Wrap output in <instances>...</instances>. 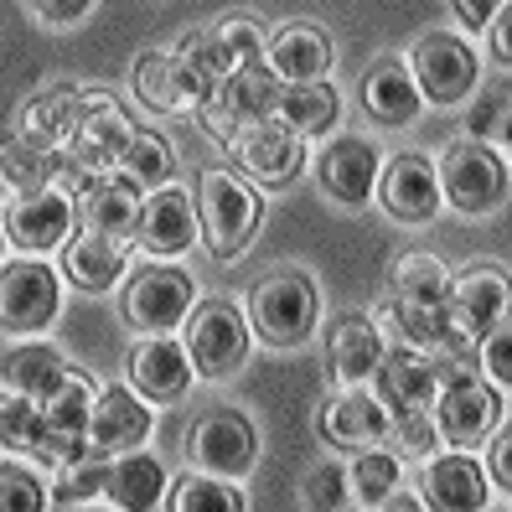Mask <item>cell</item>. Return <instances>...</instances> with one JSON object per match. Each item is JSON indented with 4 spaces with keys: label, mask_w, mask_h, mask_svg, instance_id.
<instances>
[{
    "label": "cell",
    "mask_w": 512,
    "mask_h": 512,
    "mask_svg": "<svg viewBox=\"0 0 512 512\" xmlns=\"http://www.w3.org/2000/svg\"><path fill=\"white\" fill-rule=\"evenodd\" d=\"M259 218H264V207H259V197H254V187L244 182V176H233L223 166L197 176V228H202L213 259L244 254L254 244V233H259Z\"/></svg>",
    "instance_id": "cell-1"
},
{
    "label": "cell",
    "mask_w": 512,
    "mask_h": 512,
    "mask_svg": "<svg viewBox=\"0 0 512 512\" xmlns=\"http://www.w3.org/2000/svg\"><path fill=\"white\" fill-rule=\"evenodd\" d=\"M249 321L259 331L264 347H306L311 331L321 321V295H316V280L300 275V269H275L254 285V300H249Z\"/></svg>",
    "instance_id": "cell-2"
},
{
    "label": "cell",
    "mask_w": 512,
    "mask_h": 512,
    "mask_svg": "<svg viewBox=\"0 0 512 512\" xmlns=\"http://www.w3.org/2000/svg\"><path fill=\"white\" fill-rule=\"evenodd\" d=\"M280 94H285V83L275 78V68H269V63H244V68H233L192 114H197V125L213 135V140H228L238 125L275 119Z\"/></svg>",
    "instance_id": "cell-3"
},
{
    "label": "cell",
    "mask_w": 512,
    "mask_h": 512,
    "mask_svg": "<svg viewBox=\"0 0 512 512\" xmlns=\"http://www.w3.org/2000/svg\"><path fill=\"white\" fill-rule=\"evenodd\" d=\"M435 182H440V202H450L456 213L481 218V213H497L507 202V161L481 140H466V145H450L440 156Z\"/></svg>",
    "instance_id": "cell-4"
},
{
    "label": "cell",
    "mask_w": 512,
    "mask_h": 512,
    "mask_svg": "<svg viewBox=\"0 0 512 512\" xmlns=\"http://www.w3.org/2000/svg\"><path fill=\"white\" fill-rule=\"evenodd\" d=\"M435 435L450 440L456 450L481 445L497 425H502V399L487 378L476 373H440L435 383Z\"/></svg>",
    "instance_id": "cell-5"
},
{
    "label": "cell",
    "mask_w": 512,
    "mask_h": 512,
    "mask_svg": "<svg viewBox=\"0 0 512 512\" xmlns=\"http://www.w3.org/2000/svg\"><path fill=\"white\" fill-rule=\"evenodd\" d=\"M187 357H192V373L197 378H228L244 368L249 357V321L238 306L228 300H202V306L187 311Z\"/></svg>",
    "instance_id": "cell-6"
},
{
    "label": "cell",
    "mask_w": 512,
    "mask_h": 512,
    "mask_svg": "<svg viewBox=\"0 0 512 512\" xmlns=\"http://www.w3.org/2000/svg\"><path fill=\"white\" fill-rule=\"evenodd\" d=\"M233 166L259 187H290L306 171V140L295 130H285L280 119H259V125H238L228 140Z\"/></svg>",
    "instance_id": "cell-7"
},
{
    "label": "cell",
    "mask_w": 512,
    "mask_h": 512,
    "mask_svg": "<svg viewBox=\"0 0 512 512\" xmlns=\"http://www.w3.org/2000/svg\"><path fill=\"white\" fill-rule=\"evenodd\" d=\"M192 275L187 269H176V264H145L130 275L125 285V321L135 331H150V337H166V331H176L187 321L192 311Z\"/></svg>",
    "instance_id": "cell-8"
},
{
    "label": "cell",
    "mask_w": 512,
    "mask_h": 512,
    "mask_svg": "<svg viewBox=\"0 0 512 512\" xmlns=\"http://www.w3.org/2000/svg\"><path fill=\"white\" fill-rule=\"evenodd\" d=\"M187 456L197 471L207 476H249L254 461H259V430H254V419L249 414H238V409H213V414H202L192 435H187Z\"/></svg>",
    "instance_id": "cell-9"
},
{
    "label": "cell",
    "mask_w": 512,
    "mask_h": 512,
    "mask_svg": "<svg viewBox=\"0 0 512 512\" xmlns=\"http://www.w3.org/2000/svg\"><path fill=\"white\" fill-rule=\"evenodd\" d=\"M57 306H63V290L42 259L0 264V331H16V337L47 331Z\"/></svg>",
    "instance_id": "cell-10"
},
{
    "label": "cell",
    "mask_w": 512,
    "mask_h": 512,
    "mask_svg": "<svg viewBox=\"0 0 512 512\" xmlns=\"http://www.w3.org/2000/svg\"><path fill=\"white\" fill-rule=\"evenodd\" d=\"M409 78L419 88V99L461 104L476 88V52L466 42H456L450 32H425L409 52Z\"/></svg>",
    "instance_id": "cell-11"
},
{
    "label": "cell",
    "mask_w": 512,
    "mask_h": 512,
    "mask_svg": "<svg viewBox=\"0 0 512 512\" xmlns=\"http://www.w3.org/2000/svg\"><path fill=\"white\" fill-rule=\"evenodd\" d=\"M88 409H94V383H88V373H68L63 388L42 399L37 456L47 466H68V461L88 456Z\"/></svg>",
    "instance_id": "cell-12"
},
{
    "label": "cell",
    "mask_w": 512,
    "mask_h": 512,
    "mask_svg": "<svg viewBox=\"0 0 512 512\" xmlns=\"http://www.w3.org/2000/svg\"><path fill=\"white\" fill-rule=\"evenodd\" d=\"M378 202H383V213L404 228L435 223V213H440L435 161H425L419 150H399L394 161H383L378 166Z\"/></svg>",
    "instance_id": "cell-13"
},
{
    "label": "cell",
    "mask_w": 512,
    "mask_h": 512,
    "mask_svg": "<svg viewBox=\"0 0 512 512\" xmlns=\"http://www.w3.org/2000/svg\"><path fill=\"white\" fill-rule=\"evenodd\" d=\"M130 135H135V130H130V119L119 114V104H114L109 94H99L94 109H88L78 125H73V135L63 140V166H68V171H94V176H104V171L119 166Z\"/></svg>",
    "instance_id": "cell-14"
},
{
    "label": "cell",
    "mask_w": 512,
    "mask_h": 512,
    "mask_svg": "<svg viewBox=\"0 0 512 512\" xmlns=\"http://www.w3.org/2000/svg\"><path fill=\"white\" fill-rule=\"evenodd\" d=\"M135 238H140V249L145 254H156V259H176V254H187L202 228H197V202L187 192H176L171 182L156 187V192H145L140 197V218H135Z\"/></svg>",
    "instance_id": "cell-15"
},
{
    "label": "cell",
    "mask_w": 512,
    "mask_h": 512,
    "mask_svg": "<svg viewBox=\"0 0 512 512\" xmlns=\"http://www.w3.org/2000/svg\"><path fill=\"white\" fill-rule=\"evenodd\" d=\"M73 213L83 218V228H94L104 238H130L135 218H140V187L130 176H94V171H73Z\"/></svg>",
    "instance_id": "cell-16"
},
{
    "label": "cell",
    "mask_w": 512,
    "mask_h": 512,
    "mask_svg": "<svg viewBox=\"0 0 512 512\" xmlns=\"http://www.w3.org/2000/svg\"><path fill=\"white\" fill-rule=\"evenodd\" d=\"M192 378V357L176 337H145L130 347V388L145 404H182Z\"/></svg>",
    "instance_id": "cell-17"
},
{
    "label": "cell",
    "mask_w": 512,
    "mask_h": 512,
    "mask_svg": "<svg viewBox=\"0 0 512 512\" xmlns=\"http://www.w3.org/2000/svg\"><path fill=\"white\" fill-rule=\"evenodd\" d=\"M150 425H156V419H150V404L135 394V388L114 383L94 399V409H88V450H94V456H125V450L145 445Z\"/></svg>",
    "instance_id": "cell-18"
},
{
    "label": "cell",
    "mask_w": 512,
    "mask_h": 512,
    "mask_svg": "<svg viewBox=\"0 0 512 512\" xmlns=\"http://www.w3.org/2000/svg\"><path fill=\"white\" fill-rule=\"evenodd\" d=\"M73 197L68 192H32V197H11L6 207V238L26 254H47V249H63L68 233H73Z\"/></svg>",
    "instance_id": "cell-19"
},
{
    "label": "cell",
    "mask_w": 512,
    "mask_h": 512,
    "mask_svg": "<svg viewBox=\"0 0 512 512\" xmlns=\"http://www.w3.org/2000/svg\"><path fill=\"white\" fill-rule=\"evenodd\" d=\"M378 166L383 156L368 145V140H357V135H342V140H331L321 156H316V182L331 202H342V207H363L378 187Z\"/></svg>",
    "instance_id": "cell-20"
},
{
    "label": "cell",
    "mask_w": 512,
    "mask_h": 512,
    "mask_svg": "<svg viewBox=\"0 0 512 512\" xmlns=\"http://www.w3.org/2000/svg\"><path fill=\"white\" fill-rule=\"evenodd\" d=\"M213 88H207L176 52H145L135 63V99L150 114H192Z\"/></svg>",
    "instance_id": "cell-21"
},
{
    "label": "cell",
    "mask_w": 512,
    "mask_h": 512,
    "mask_svg": "<svg viewBox=\"0 0 512 512\" xmlns=\"http://www.w3.org/2000/svg\"><path fill=\"white\" fill-rule=\"evenodd\" d=\"M331 37L311 21H285L264 37V63L275 68L280 83H311L331 73Z\"/></svg>",
    "instance_id": "cell-22"
},
{
    "label": "cell",
    "mask_w": 512,
    "mask_h": 512,
    "mask_svg": "<svg viewBox=\"0 0 512 512\" xmlns=\"http://www.w3.org/2000/svg\"><path fill=\"white\" fill-rule=\"evenodd\" d=\"M507 311V275L502 269H471L445 290V321L456 337H487Z\"/></svg>",
    "instance_id": "cell-23"
},
{
    "label": "cell",
    "mask_w": 512,
    "mask_h": 512,
    "mask_svg": "<svg viewBox=\"0 0 512 512\" xmlns=\"http://www.w3.org/2000/svg\"><path fill=\"white\" fill-rule=\"evenodd\" d=\"M94 99L99 94H83L78 83H52V88H42L37 99H26V109H21V119H16V135L21 140H32V145H47V150H63V140L73 135V125L94 109Z\"/></svg>",
    "instance_id": "cell-24"
},
{
    "label": "cell",
    "mask_w": 512,
    "mask_h": 512,
    "mask_svg": "<svg viewBox=\"0 0 512 512\" xmlns=\"http://www.w3.org/2000/svg\"><path fill=\"white\" fill-rule=\"evenodd\" d=\"M368 378H373V399L388 414H404V409H430L435 404L440 368H430L425 357H414V347H399V352H383Z\"/></svg>",
    "instance_id": "cell-25"
},
{
    "label": "cell",
    "mask_w": 512,
    "mask_h": 512,
    "mask_svg": "<svg viewBox=\"0 0 512 512\" xmlns=\"http://www.w3.org/2000/svg\"><path fill=\"white\" fill-rule=\"evenodd\" d=\"M316 430H321V440L342 445V450H363V445H378V440H383L388 409H383L373 394H357V388H347V394H337V399L321 404Z\"/></svg>",
    "instance_id": "cell-26"
},
{
    "label": "cell",
    "mask_w": 512,
    "mask_h": 512,
    "mask_svg": "<svg viewBox=\"0 0 512 512\" xmlns=\"http://www.w3.org/2000/svg\"><path fill=\"white\" fill-rule=\"evenodd\" d=\"M383 357V331L373 316H337L326 331V373L337 383H363Z\"/></svg>",
    "instance_id": "cell-27"
},
{
    "label": "cell",
    "mask_w": 512,
    "mask_h": 512,
    "mask_svg": "<svg viewBox=\"0 0 512 512\" xmlns=\"http://www.w3.org/2000/svg\"><path fill=\"white\" fill-rule=\"evenodd\" d=\"M63 275L83 295H104V290H114L119 275H125V249H119V238H104L94 228L68 233V244H63Z\"/></svg>",
    "instance_id": "cell-28"
},
{
    "label": "cell",
    "mask_w": 512,
    "mask_h": 512,
    "mask_svg": "<svg viewBox=\"0 0 512 512\" xmlns=\"http://www.w3.org/2000/svg\"><path fill=\"white\" fill-rule=\"evenodd\" d=\"M378 331H394L404 347H440V342H456V331L445 321V306H425V300H409L399 290H388L373 311Z\"/></svg>",
    "instance_id": "cell-29"
},
{
    "label": "cell",
    "mask_w": 512,
    "mask_h": 512,
    "mask_svg": "<svg viewBox=\"0 0 512 512\" xmlns=\"http://www.w3.org/2000/svg\"><path fill=\"white\" fill-rule=\"evenodd\" d=\"M357 94H363V109L378 119V125H388V130L414 125L419 104H425L404 63H373V68L363 73V88H357Z\"/></svg>",
    "instance_id": "cell-30"
},
{
    "label": "cell",
    "mask_w": 512,
    "mask_h": 512,
    "mask_svg": "<svg viewBox=\"0 0 512 512\" xmlns=\"http://www.w3.org/2000/svg\"><path fill=\"white\" fill-rule=\"evenodd\" d=\"M104 497H109V507H125V512L156 507L166 497V466L156 456H140V445H135V450H125V456L109 461Z\"/></svg>",
    "instance_id": "cell-31"
},
{
    "label": "cell",
    "mask_w": 512,
    "mask_h": 512,
    "mask_svg": "<svg viewBox=\"0 0 512 512\" xmlns=\"http://www.w3.org/2000/svg\"><path fill=\"white\" fill-rule=\"evenodd\" d=\"M63 171V150H47V145H32V140H0V192L6 197H32V192H47Z\"/></svg>",
    "instance_id": "cell-32"
},
{
    "label": "cell",
    "mask_w": 512,
    "mask_h": 512,
    "mask_svg": "<svg viewBox=\"0 0 512 512\" xmlns=\"http://www.w3.org/2000/svg\"><path fill=\"white\" fill-rule=\"evenodd\" d=\"M425 497L440 512H471L487 507V476L471 456H435L425 466Z\"/></svg>",
    "instance_id": "cell-33"
},
{
    "label": "cell",
    "mask_w": 512,
    "mask_h": 512,
    "mask_svg": "<svg viewBox=\"0 0 512 512\" xmlns=\"http://www.w3.org/2000/svg\"><path fill=\"white\" fill-rule=\"evenodd\" d=\"M275 119H280L285 130H295L300 140L326 135V130L342 119V94H337L331 83H321V78H311V83H285Z\"/></svg>",
    "instance_id": "cell-34"
},
{
    "label": "cell",
    "mask_w": 512,
    "mask_h": 512,
    "mask_svg": "<svg viewBox=\"0 0 512 512\" xmlns=\"http://www.w3.org/2000/svg\"><path fill=\"white\" fill-rule=\"evenodd\" d=\"M68 373H73V368L63 363V352L47 347V342H26V347H16V352L0 357V378H6V388H11V394H26V399L57 394Z\"/></svg>",
    "instance_id": "cell-35"
},
{
    "label": "cell",
    "mask_w": 512,
    "mask_h": 512,
    "mask_svg": "<svg viewBox=\"0 0 512 512\" xmlns=\"http://www.w3.org/2000/svg\"><path fill=\"white\" fill-rule=\"evenodd\" d=\"M114 171L130 176L140 192H156V187H166L171 176H176V145L166 135H156V130H135Z\"/></svg>",
    "instance_id": "cell-36"
},
{
    "label": "cell",
    "mask_w": 512,
    "mask_h": 512,
    "mask_svg": "<svg viewBox=\"0 0 512 512\" xmlns=\"http://www.w3.org/2000/svg\"><path fill=\"white\" fill-rule=\"evenodd\" d=\"M171 507H176V512H244L249 502H244V492H238L228 476L192 471V476H176Z\"/></svg>",
    "instance_id": "cell-37"
},
{
    "label": "cell",
    "mask_w": 512,
    "mask_h": 512,
    "mask_svg": "<svg viewBox=\"0 0 512 512\" xmlns=\"http://www.w3.org/2000/svg\"><path fill=\"white\" fill-rule=\"evenodd\" d=\"M347 487L363 507H383L388 492H399V456L383 450V445H363V456H357L352 471H347Z\"/></svg>",
    "instance_id": "cell-38"
},
{
    "label": "cell",
    "mask_w": 512,
    "mask_h": 512,
    "mask_svg": "<svg viewBox=\"0 0 512 512\" xmlns=\"http://www.w3.org/2000/svg\"><path fill=\"white\" fill-rule=\"evenodd\" d=\"M388 290H399L409 300H425V306H445V290H450V275L435 254H404L388 269Z\"/></svg>",
    "instance_id": "cell-39"
},
{
    "label": "cell",
    "mask_w": 512,
    "mask_h": 512,
    "mask_svg": "<svg viewBox=\"0 0 512 512\" xmlns=\"http://www.w3.org/2000/svg\"><path fill=\"white\" fill-rule=\"evenodd\" d=\"M104 476H109V466L94 461V450H88V456L57 466V481L47 487V502L52 507H83V502H94V497H104Z\"/></svg>",
    "instance_id": "cell-40"
},
{
    "label": "cell",
    "mask_w": 512,
    "mask_h": 512,
    "mask_svg": "<svg viewBox=\"0 0 512 512\" xmlns=\"http://www.w3.org/2000/svg\"><path fill=\"white\" fill-rule=\"evenodd\" d=\"M37 440H42V399H26V394H0V445L21 450V456H37Z\"/></svg>",
    "instance_id": "cell-41"
},
{
    "label": "cell",
    "mask_w": 512,
    "mask_h": 512,
    "mask_svg": "<svg viewBox=\"0 0 512 512\" xmlns=\"http://www.w3.org/2000/svg\"><path fill=\"white\" fill-rule=\"evenodd\" d=\"M176 57H182V63L207 83V88H218L238 63H233V52L223 47V37L218 32H187L182 42H176Z\"/></svg>",
    "instance_id": "cell-42"
},
{
    "label": "cell",
    "mask_w": 512,
    "mask_h": 512,
    "mask_svg": "<svg viewBox=\"0 0 512 512\" xmlns=\"http://www.w3.org/2000/svg\"><path fill=\"white\" fill-rule=\"evenodd\" d=\"M435 419H430V409H404V414H388V430H383V450H394V456L404 461V456H430L435 450Z\"/></svg>",
    "instance_id": "cell-43"
},
{
    "label": "cell",
    "mask_w": 512,
    "mask_h": 512,
    "mask_svg": "<svg viewBox=\"0 0 512 512\" xmlns=\"http://www.w3.org/2000/svg\"><path fill=\"white\" fill-rule=\"evenodd\" d=\"M42 507H47L42 476H32V471L16 466V461L0 466V512H42Z\"/></svg>",
    "instance_id": "cell-44"
},
{
    "label": "cell",
    "mask_w": 512,
    "mask_h": 512,
    "mask_svg": "<svg viewBox=\"0 0 512 512\" xmlns=\"http://www.w3.org/2000/svg\"><path fill=\"white\" fill-rule=\"evenodd\" d=\"M213 32L223 37V47L233 52L238 68H244V63H264V26L254 16H228V21L213 26Z\"/></svg>",
    "instance_id": "cell-45"
},
{
    "label": "cell",
    "mask_w": 512,
    "mask_h": 512,
    "mask_svg": "<svg viewBox=\"0 0 512 512\" xmlns=\"http://www.w3.org/2000/svg\"><path fill=\"white\" fill-rule=\"evenodd\" d=\"M466 125L476 140H507V88H487Z\"/></svg>",
    "instance_id": "cell-46"
},
{
    "label": "cell",
    "mask_w": 512,
    "mask_h": 512,
    "mask_svg": "<svg viewBox=\"0 0 512 512\" xmlns=\"http://www.w3.org/2000/svg\"><path fill=\"white\" fill-rule=\"evenodd\" d=\"M300 497H306V507H342L347 502V471L342 466H316L306 476V487H300Z\"/></svg>",
    "instance_id": "cell-47"
},
{
    "label": "cell",
    "mask_w": 512,
    "mask_h": 512,
    "mask_svg": "<svg viewBox=\"0 0 512 512\" xmlns=\"http://www.w3.org/2000/svg\"><path fill=\"white\" fill-rule=\"evenodd\" d=\"M481 363H487V378H492L497 388L512 378V342H507V331H502V326L487 331V342H481Z\"/></svg>",
    "instance_id": "cell-48"
},
{
    "label": "cell",
    "mask_w": 512,
    "mask_h": 512,
    "mask_svg": "<svg viewBox=\"0 0 512 512\" xmlns=\"http://www.w3.org/2000/svg\"><path fill=\"white\" fill-rule=\"evenodd\" d=\"M32 11L47 21V26H73L94 11V0H32Z\"/></svg>",
    "instance_id": "cell-49"
},
{
    "label": "cell",
    "mask_w": 512,
    "mask_h": 512,
    "mask_svg": "<svg viewBox=\"0 0 512 512\" xmlns=\"http://www.w3.org/2000/svg\"><path fill=\"white\" fill-rule=\"evenodd\" d=\"M445 6L461 16V26H471V32H487L492 16L507 6V0H445Z\"/></svg>",
    "instance_id": "cell-50"
},
{
    "label": "cell",
    "mask_w": 512,
    "mask_h": 512,
    "mask_svg": "<svg viewBox=\"0 0 512 512\" xmlns=\"http://www.w3.org/2000/svg\"><path fill=\"white\" fill-rule=\"evenodd\" d=\"M487 440H492V450H487V471L497 476V487L507 492V487H512V476H507V445H512V435H507V425H497Z\"/></svg>",
    "instance_id": "cell-51"
},
{
    "label": "cell",
    "mask_w": 512,
    "mask_h": 512,
    "mask_svg": "<svg viewBox=\"0 0 512 512\" xmlns=\"http://www.w3.org/2000/svg\"><path fill=\"white\" fill-rule=\"evenodd\" d=\"M487 32H492V52H497V63L507 68V57H512V47H507V32H512V11H507V6L492 16V26H487Z\"/></svg>",
    "instance_id": "cell-52"
}]
</instances>
